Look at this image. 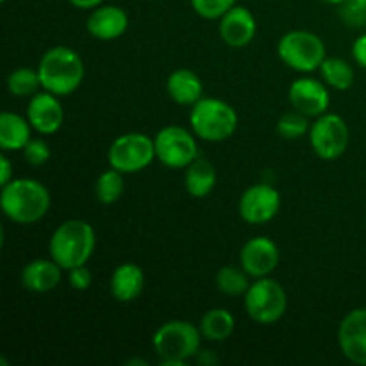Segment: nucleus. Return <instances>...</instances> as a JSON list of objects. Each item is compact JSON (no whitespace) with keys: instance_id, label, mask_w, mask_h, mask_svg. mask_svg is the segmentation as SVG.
Returning a JSON list of instances; mask_svg holds the SVG:
<instances>
[{"instance_id":"obj_12","label":"nucleus","mask_w":366,"mask_h":366,"mask_svg":"<svg viewBox=\"0 0 366 366\" xmlns=\"http://www.w3.org/2000/svg\"><path fill=\"white\" fill-rule=\"evenodd\" d=\"M290 104L295 111L310 118H317L327 113L331 106L329 86L324 81L311 77H300L292 82L288 89Z\"/></svg>"},{"instance_id":"obj_25","label":"nucleus","mask_w":366,"mask_h":366,"mask_svg":"<svg viewBox=\"0 0 366 366\" xmlns=\"http://www.w3.org/2000/svg\"><path fill=\"white\" fill-rule=\"evenodd\" d=\"M250 275L243 270L242 267H222L217 272V282L218 292L224 293V295L236 299V297H243L247 293V290L250 288L252 282L249 281Z\"/></svg>"},{"instance_id":"obj_7","label":"nucleus","mask_w":366,"mask_h":366,"mask_svg":"<svg viewBox=\"0 0 366 366\" xmlns=\"http://www.w3.org/2000/svg\"><path fill=\"white\" fill-rule=\"evenodd\" d=\"M245 311L256 324H277L288 310V295L285 286L279 281L268 277L256 279L243 295Z\"/></svg>"},{"instance_id":"obj_24","label":"nucleus","mask_w":366,"mask_h":366,"mask_svg":"<svg viewBox=\"0 0 366 366\" xmlns=\"http://www.w3.org/2000/svg\"><path fill=\"white\" fill-rule=\"evenodd\" d=\"M322 81L338 92H345V89L352 88L354 81H356V74L350 63H347L342 57H325L324 63L320 66Z\"/></svg>"},{"instance_id":"obj_29","label":"nucleus","mask_w":366,"mask_h":366,"mask_svg":"<svg viewBox=\"0 0 366 366\" xmlns=\"http://www.w3.org/2000/svg\"><path fill=\"white\" fill-rule=\"evenodd\" d=\"M193 11L206 20H220L238 0H189Z\"/></svg>"},{"instance_id":"obj_37","label":"nucleus","mask_w":366,"mask_h":366,"mask_svg":"<svg viewBox=\"0 0 366 366\" xmlns=\"http://www.w3.org/2000/svg\"><path fill=\"white\" fill-rule=\"evenodd\" d=\"M0 2H6V0H0Z\"/></svg>"},{"instance_id":"obj_22","label":"nucleus","mask_w":366,"mask_h":366,"mask_svg":"<svg viewBox=\"0 0 366 366\" xmlns=\"http://www.w3.org/2000/svg\"><path fill=\"white\" fill-rule=\"evenodd\" d=\"M217 186V170L213 163L204 157H197L184 174V188L193 199H204Z\"/></svg>"},{"instance_id":"obj_13","label":"nucleus","mask_w":366,"mask_h":366,"mask_svg":"<svg viewBox=\"0 0 366 366\" xmlns=\"http://www.w3.org/2000/svg\"><path fill=\"white\" fill-rule=\"evenodd\" d=\"M279 259L277 243L267 236L250 238L239 250V267L252 279L268 277L277 268Z\"/></svg>"},{"instance_id":"obj_33","label":"nucleus","mask_w":366,"mask_h":366,"mask_svg":"<svg viewBox=\"0 0 366 366\" xmlns=\"http://www.w3.org/2000/svg\"><path fill=\"white\" fill-rule=\"evenodd\" d=\"M352 57L361 68L366 70V32L352 43Z\"/></svg>"},{"instance_id":"obj_10","label":"nucleus","mask_w":366,"mask_h":366,"mask_svg":"<svg viewBox=\"0 0 366 366\" xmlns=\"http://www.w3.org/2000/svg\"><path fill=\"white\" fill-rule=\"evenodd\" d=\"M307 136L313 152L325 161L342 157L350 142L349 125L336 113H324L315 118Z\"/></svg>"},{"instance_id":"obj_32","label":"nucleus","mask_w":366,"mask_h":366,"mask_svg":"<svg viewBox=\"0 0 366 366\" xmlns=\"http://www.w3.org/2000/svg\"><path fill=\"white\" fill-rule=\"evenodd\" d=\"M68 282L77 292H86V290L92 288L93 275L89 272V268L86 264H82V267H75L71 270H68Z\"/></svg>"},{"instance_id":"obj_34","label":"nucleus","mask_w":366,"mask_h":366,"mask_svg":"<svg viewBox=\"0 0 366 366\" xmlns=\"http://www.w3.org/2000/svg\"><path fill=\"white\" fill-rule=\"evenodd\" d=\"M13 164L7 159L6 154L0 156V184H7V182L13 181Z\"/></svg>"},{"instance_id":"obj_20","label":"nucleus","mask_w":366,"mask_h":366,"mask_svg":"<svg viewBox=\"0 0 366 366\" xmlns=\"http://www.w3.org/2000/svg\"><path fill=\"white\" fill-rule=\"evenodd\" d=\"M167 93L179 106H193L204 97L202 79L188 68H177L167 79Z\"/></svg>"},{"instance_id":"obj_21","label":"nucleus","mask_w":366,"mask_h":366,"mask_svg":"<svg viewBox=\"0 0 366 366\" xmlns=\"http://www.w3.org/2000/svg\"><path fill=\"white\" fill-rule=\"evenodd\" d=\"M32 125L27 117H20L11 111H4L0 114V149L11 152V150H24V147L31 142Z\"/></svg>"},{"instance_id":"obj_30","label":"nucleus","mask_w":366,"mask_h":366,"mask_svg":"<svg viewBox=\"0 0 366 366\" xmlns=\"http://www.w3.org/2000/svg\"><path fill=\"white\" fill-rule=\"evenodd\" d=\"M21 156L31 167H43L50 159V147L43 138H31L21 150Z\"/></svg>"},{"instance_id":"obj_17","label":"nucleus","mask_w":366,"mask_h":366,"mask_svg":"<svg viewBox=\"0 0 366 366\" xmlns=\"http://www.w3.org/2000/svg\"><path fill=\"white\" fill-rule=\"evenodd\" d=\"M86 29L100 41H113L122 38L129 29V14L120 6L100 4L89 13Z\"/></svg>"},{"instance_id":"obj_27","label":"nucleus","mask_w":366,"mask_h":366,"mask_svg":"<svg viewBox=\"0 0 366 366\" xmlns=\"http://www.w3.org/2000/svg\"><path fill=\"white\" fill-rule=\"evenodd\" d=\"M125 192V181L124 174L114 168H109V170L102 172L99 175L95 182V197L100 204H106V206H111V204L118 202L122 199Z\"/></svg>"},{"instance_id":"obj_11","label":"nucleus","mask_w":366,"mask_h":366,"mask_svg":"<svg viewBox=\"0 0 366 366\" xmlns=\"http://www.w3.org/2000/svg\"><path fill=\"white\" fill-rule=\"evenodd\" d=\"M281 209V193L272 184H254L239 199V217L250 225H263L274 220Z\"/></svg>"},{"instance_id":"obj_31","label":"nucleus","mask_w":366,"mask_h":366,"mask_svg":"<svg viewBox=\"0 0 366 366\" xmlns=\"http://www.w3.org/2000/svg\"><path fill=\"white\" fill-rule=\"evenodd\" d=\"M340 16L350 27H365L366 0H347L343 6H340Z\"/></svg>"},{"instance_id":"obj_19","label":"nucleus","mask_w":366,"mask_h":366,"mask_svg":"<svg viewBox=\"0 0 366 366\" xmlns=\"http://www.w3.org/2000/svg\"><path fill=\"white\" fill-rule=\"evenodd\" d=\"M111 295L118 302H132L139 299L145 288V274L136 263H122L114 268L109 281Z\"/></svg>"},{"instance_id":"obj_14","label":"nucleus","mask_w":366,"mask_h":366,"mask_svg":"<svg viewBox=\"0 0 366 366\" xmlns=\"http://www.w3.org/2000/svg\"><path fill=\"white\" fill-rule=\"evenodd\" d=\"M338 347L350 363L366 366V307L352 310L340 322Z\"/></svg>"},{"instance_id":"obj_36","label":"nucleus","mask_w":366,"mask_h":366,"mask_svg":"<svg viewBox=\"0 0 366 366\" xmlns=\"http://www.w3.org/2000/svg\"><path fill=\"white\" fill-rule=\"evenodd\" d=\"M322 2L331 4V6H343V4H345L347 0H322Z\"/></svg>"},{"instance_id":"obj_35","label":"nucleus","mask_w":366,"mask_h":366,"mask_svg":"<svg viewBox=\"0 0 366 366\" xmlns=\"http://www.w3.org/2000/svg\"><path fill=\"white\" fill-rule=\"evenodd\" d=\"M68 2L74 7H77V9H95L104 0H68Z\"/></svg>"},{"instance_id":"obj_9","label":"nucleus","mask_w":366,"mask_h":366,"mask_svg":"<svg viewBox=\"0 0 366 366\" xmlns=\"http://www.w3.org/2000/svg\"><path fill=\"white\" fill-rule=\"evenodd\" d=\"M156 159L172 170H186L199 157L195 132L179 125L163 127L154 136Z\"/></svg>"},{"instance_id":"obj_16","label":"nucleus","mask_w":366,"mask_h":366,"mask_svg":"<svg viewBox=\"0 0 366 366\" xmlns=\"http://www.w3.org/2000/svg\"><path fill=\"white\" fill-rule=\"evenodd\" d=\"M218 31H220V38L224 39L225 45L232 46V49H242V46L252 43V39L256 38V16L249 7L236 4L220 18Z\"/></svg>"},{"instance_id":"obj_4","label":"nucleus","mask_w":366,"mask_h":366,"mask_svg":"<svg viewBox=\"0 0 366 366\" xmlns=\"http://www.w3.org/2000/svg\"><path fill=\"white\" fill-rule=\"evenodd\" d=\"M200 327L188 320L164 322L152 336V347L163 366H182L200 350Z\"/></svg>"},{"instance_id":"obj_18","label":"nucleus","mask_w":366,"mask_h":366,"mask_svg":"<svg viewBox=\"0 0 366 366\" xmlns=\"http://www.w3.org/2000/svg\"><path fill=\"white\" fill-rule=\"evenodd\" d=\"M63 268L50 259H34L21 268L20 281L27 292L49 293L57 288L63 277Z\"/></svg>"},{"instance_id":"obj_8","label":"nucleus","mask_w":366,"mask_h":366,"mask_svg":"<svg viewBox=\"0 0 366 366\" xmlns=\"http://www.w3.org/2000/svg\"><path fill=\"white\" fill-rule=\"evenodd\" d=\"M156 159V145L154 138L143 132H127L109 145L107 150V163L111 168L122 174H138Z\"/></svg>"},{"instance_id":"obj_3","label":"nucleus","mask_w":366,"mask_h":366,"mask_svg":"<svg viewBox=\"0 0 366 366\" xmlns=\"http://www.w3.org/2000/svg\"><path fill=\"white\" fill-rule=\"evenodd\" d=\"M97 247L95 229L86 220H66L52 232L49 242L50 257L64 272L82 267L92 259Z\"/></svg>"},{"instance_id":"obj_5","label":"nucleus","mask_w":366,"mask_h":366,"mask_svg":"<svg viewBox=\"0 0 366 366\" xmlns=\"http://www.w3.org/2000/svg\"><path fill=\"white\" fill-rule=\"evenodd\" d=\"M189 125L197 138L209 143H222L238 129V113L225 100L202 97L189 111Z\"/></svg>"},{"instance_id":"obj_26","label":"nucleus","mask_w":366,"mask_h":366,"mask_svg":"<svg viewBox=\"0 0 366 366\" xmlns=\"http://www.w3.org/2000/svg\"><path fill=\"white\" fill-rule=\"evenodd\" d=\"M7 92L18 99H25V97H32L39 92L41 88V79H39L38 68H27L21 66L11 71L7 75Z\"/></svg>"},{"instance_id":"obj_1","label":"nucleus","mask_w":366,"mask_h":366,"mask_svg":"<svg viewBox=\"0 0 366 366\" xmlns=\"http://www.w3.org/2000/svg\"><path fill=\"white\" fill-rule=\"evenodd\" d=\"M50 193L36 179H13L2 186L0 207L11 222L31 225L43 220L50 209Z\"/></svg>"},{"instance_id":"obj_2","label":"nucleus","mask_w":366,"mask_h":366,"mask_svg":"<svg viewBox=\"0 0 366 366\" xmlns=\"http://www.w3.org/2000/svg\"><path fill=\"white\" fill-rule=\"evenodd\" d=\"M41 88L57 97H68L81 88L86 77L82 57L64 45L52 46L41 56L38 64Z\"/></svg>"},{"instance_id":"obj_6","label":"nucleus","mask_w":366,"mask_h":366,"mask_svg":"<svg viewBox=\"0 0 366 366\" xmlns=\"http://www.w3.org/2000/svg\"><path fill=\"white\" fill-rule=\"evenodd\" d=\"M277 56L282 63L300 74L320 70L327 57L324 39L311 31H290L277 43Z\"/></svg>"},{"instance_id":"obj_15","label":"nucleus","mask_w":366,"mask_h":366,"mask_svg":"<svg viewBox=\"0 0 366 366\" xmlns=\"http://www.w3.org/2000/svg\"><path fill=\"white\" fill-rule=\"evenodd\" d=\"M27 118L38 134L50 136L57 132L64 122V111L59 97L45 89L32 95L27 106Z\"/></svg>"},{"instance_id":"obj_23","label":"nucleus","mask_w":366,"mask_h":366,"mask_svg":"<svg viewBox=\"0 0 366 366\" xmlns=\"http://www.w3.org/2000/svg\"><path fill=\"white\" fill-rule=\"evenodd\" d=\"M199 327L200 332H202V338H206L207 342L222 343L232 336L236 329V320L232 313H229L227 310L214 307V310L204 313Z\"/></svg>"},{"instance_id":"obj_28","label":"nucleus","mask_w":366,"mask_h":366,"mask_svg":"<svg viewBox=\"0 0 366 366\" xmlns=\"http://www.w3.org/2000/svg\"><path fill=\"white\" fill-rule=\"evenodd\" d=\"M311 122L310 117L293 111V113H286L279 118L277 122V132L281 138L285 139H299L304 134H310Z\"/></svg>"}]
</instances>
